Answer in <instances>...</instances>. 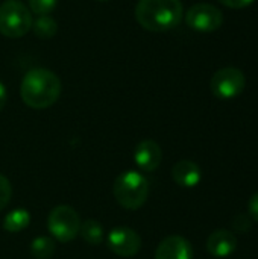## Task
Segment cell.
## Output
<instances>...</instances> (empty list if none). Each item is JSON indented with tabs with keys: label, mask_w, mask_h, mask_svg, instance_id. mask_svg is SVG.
<instances>
[{
	"label": "cell",
	"mask_w": 258,
	"mask_h": 259,
	"mask_svg": "<svg viewBox=\"0 0 258 259\" xmlns=\"http://www.w3.org/2000/svg\"><path fill=\"white\" fill-rule=\"evenodd\" d=\"M62 83L59 77L47 68L29 70L20 87L21 100L32 109H46L61 96Z\"/></svg>",
	"instance_id": "obj_1"
},
{
	"label": "cell",
	"mask_w": 258,
	"mask_h": 259,
	"mask_svg": "<svg viewBox=\"0 0 258 259\" xmlns=\"http://www.w3.org/2000/svg\"><path fill=\"white\" fill-rule=\"evenodd\" d=\"M184 17L181 0H138L135 18L149 32H166L176 27Z\"/></svg>",
	"instance_id": "obj_2"
},
{
	"label": "cell",
	"mask_w": 258,
	"mask_h": 259,
	"mask_svg": "<svg viewBox=\"0 0 258 259\" xmlns=\"http://www.w3.org/2000/svg\"><path fill=\"white\" fill-rule=\"evenodd\" d=\"M113 194L117 203L128 209L135 211L141 208L149 196V182L140 171L128 170L120 173L113 185Z\"/></svg>",
	"instance_id": "obj_3"
},
{
	"label": "cell",
	"mask_w": 258,
	"mask_h": 259,
	"mask_svg": "<svg viewBox=\"0 0 258 259\" xmlns=\"http://www.w3.org/2000/svg\"><path fill=\"white\" fill-rule=\"evenodd\" d=\"M30 9L20 0H5L0 5V33L6 38H21L32 27Z\"/></svg>",
	"instance_id": "obj_4"
},
{
	"label": "cell",
	"mask_w": 258,
	"mask_h": 259,
	"mask_svg": "<svg viewBox=\"0 0 258 259\" xmlns=\"http://www.w3.org/2000/svg\"><path fill=\"white\" fill-rule=\"evenodd\" d=\"M81 223L82 222L75 208L68 205H59L50 211L47 219V229L55 240L61 243H70L79 235Z\"/></svg>",
	"instance_id": "obj_5"
},
{
	"label": "cell",
	"mask_w": 258,
	"mask_h": 259,
	"mask_svg": "<svg viewBox=\"0 0 258 259\" xmlns=\"http://www.w3.org/2000/svg\"><path fill=\"white\" fill-rule=\"evenodd\" d=\"M246 87V77L242 70L236 67H225L217 70L210 82L211 93L222 100L236 99L243 93Z\"/></svg>",
	"instance_id": "obj_6"
},
{
	"label": "cell",
	"mask_w": 258,
	"mask_h": 259,
	"mask_svg": "<svg viewBox=\"0 0 258 259\" xmlns=\"http://www.w3.org/2000/svg\"><path fill=\"white\" fill-rule=\"evenodd\" d=\"M186 23L190 29L202 33L217 30L224 23V14L210 3H196L186 12Z\"/></svg>",
	"instance_id": "obj_7"
},
{
	"label": "cell",
	"mask_w": 258,
	"mask_h": 259,
	"mask_svg": "<svg viewBox=\"0 0 258 259\" xmlns=\"http://www.w3.org/2000/svg\"><path fill=\"white\" fill-rule=\"evenodd\" d=\"M108 249L122 258H132L141 249V237L131 228L117 226L106 235Z\"/></svg>",
	"instance_id": "obj_8"
},
{
	"label": "cell",
	"mask_w": 258,
	"mask_h": 259,
	"mask_svg": "<svg viewBox=\"0 0 258 259\" xmlns=\"http://www.w3.org/2000/svg\"><path fill=\"white\" fill-rule=\"evenodd\" d=\"M134 161L146 173L155 171L161 161H163V152L158 143L154 140H143L137 144L134 150Z\"/></svg>",
	"instance_id": "obj_9"
},
{
	"label": "cell",
	"mask_w": 258,
	"mask_h": 259,
	"mask_svg": "<svg viewBox=\"0 0 258 259\" xmlns=\"http://www.w3.org/2000/svg\"><path fill=\"white\" fill-rule=\"evenodd\" d=\"M155 259H193V247L184 237L169 235L158 244Z\"/></svg>",
	"instance_id": "obj_10"
},
{
	"label": "cell",
	"mask_w": 258,
	"mask_h": 259,
	"mask_svg": "<svg viewBox=\"0 0 258 259\" xmlns=\"http://www.w3.org/2000/svg\"><path fill=\"white\" fill-rule=\"evenodd\" d=\"M237 249V237L227 229L213 232L207 240V250L214 258H227Z\"/></svg>",
	"instance_id": "obj_11"
},
{
	"label": "cell",
	"mask_w": 258,
	"mask_h": 259,
	"mask_svg": "<svg viewBox=\"0 0 258 259\" xmlns=\"http://www.w3.org/2000/svg\"><path fill=\"white\" fill-rule=\"evenodd\" d=\"M172 178L182 188H195L202 179V171L196 162L182 159L173 165Z\"/></svg>",
	"instance_id": "obj_12"
},
{
	"label": "cell",
	"mask_w": 258,
	"mask_h": 259,
	"mask_svg": "<svg viewBox=\"0 0 258 259\" xmlns=\"http://www.w3.org/2000/svg\"><path fill=\"white\" fill-rule=\"evenodd\" d=\"M30 223V214L27 209L23 208H15L11 212H8L3 219V229L11 234L21 232L26 229Z\"/></svg>",
	"instance_id": "obj_13"
},
{
	"label": "cell",
	"mask_w": 258,
	"mask_h": 259,
	"mask_svg": "<svg viewBox=\"0 0 258 259\" xmlns=\"http://www.w3.org/2000/svg\"><path fill=\"white\" fill-rule=\"evenodd\" d=\"M33 33L41 38V39H50L58 33V23L53 17L50 15H38L33 21H32V27Z\"/></svg>",
	"instance_id": "obj_14"
},
{
	"label": "cell",
	"mask_w": 258,
	"mask_h": 259,
	"mask_svg": "<svg viewBox=\"0 0 258 259\" xmlns=\"http://www.w3.org/2000/svg\"><path fill=\"white\" fill-rule=\"evenodd\" d=\"M79 235L82 237L84 241H87L91 246H97L103 241V228L97 220H85L81 223V229H79Z\"/></svg>",
	"instance_id": "obj_15"
},
{
	"label": "cell",
	"mask_w": 258,
	"mask_h": 259,
	"mask_svg": "<svg viewBox=\"0 0 258 259\" xmlns=\"http://www.w3.org/2000/svg\"><path fill=\"white\" fill-rule=\"evenodd\" d=\"M55 241L50 237H38L30 243V253L35 259H50L55 253Z\"/></svg>",
	"instance_id": "obj_16"
},
{
	"label": "cell",
	"mask_w": 258,
	"mask_h": 259,
	"mask_svg": "<svg viewBox=\"0 0 258 259\" xmlns=\"http://www.w3.org/2000/svg\"><path fill=\"white\" fill-rule=\"evenodd\" d=\"M29 9L36 15H50V12L56 8L58 0H27Z\"/></svg>",
	"instance_id": "obj_17"
},
{
	"label": "cell",
	"mask_w": 258,
	"mask_h": 259,
	"mask_svg": "<svg viewBox=\"0 0 258 259\" xmlns=\"http://www.w3.org/2000/svg\"><path fill=\"white\" fill-rule=\"evenodd\" d=\"M11 197H12L11 182H9V179L6 176L0 175V211H3L9 205Z\"/></svg>",
	"instance_id": "obj_18"
},
{
	"label": "cell",
	"mask_w": 258,
	"mask_h": 259,
	"mask_svg": "<svg viewBox=\"0 0 258 259\" xmlns=\"http://www.w3.org/2000/svg\"><path fill=\"white\" fill-rule=\"evenodd\" d=\"M224 6L231 8V9H243L248 8L249 5H252L255 0H219Z\"/></svg>",
	"instance_id": "obj_19"
},
{
	"label": "cell",
	"mask_w": 258,
	"mask_h": 259,
	"mask_svg": "<svg viewBox=\"0 0 258 259\" xmlns=\"http://www.w3.org/2000/svg\"><path fill=\"white\" fill-rule=\"evenodd\" d=\"M248 211H249V215L258 223V193H255V194L249 199Z\"/></svg>",
	"instance_id": "obj_20"
},
{
	"label": "cell",
	"mask_w": 258,
	"mask_h": 259,
	"mask_svg": "<svg viewBox=\"0 0 258 259\" xmlns=\"http://www.w3.org/2000/svg\"><path fill=\"white\" fill-rule=\"evenodd\" d=\"M6 99H8V91H6V87H5V85L0 82V111L5 108Z\"/></svg>",
	"instance_id": "obj_21"
},
{
	"label": "cell",
	"mask_w": 258,
	"mask_h": 259,
	"mask_svg": "<svg viewBox=\"0 0 258 259\" xmlns=\"http://www.w3.org/2000/svg\"><path fill=\"white\" fill-rule=\"evenodd\" d=\"M97 2H108V0H97Z\"/></svg>",
	"instance_id": "obj_22"
}]
</instances>
